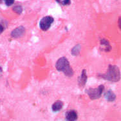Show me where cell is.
<instances>
[{"label": "cell", "mask_w": 121, "mask_h": 121, "mask_svg": "<svg viewBox=\"0 0 121 121\" xmlns=\"http://www.w3.org/2000/svg\"><path fill=\"white\" fill-rule=\"evenodd\" d=\"M2 72V68L0 67V72Z\"/></svg>", "instance_id": "obj_17"}, {"label": "cell", "mask_w": 121, "mask_h": 121, "mask_svg": "<svg viewBox=\"0 0 121 121\" xmlns=\"http://www.w3.org/2000/svg\"><path fill=\"white\" fill-rule=\"evenodd\" d=\"M87 74H86V70H83L82 71L81 74L80 75V76L78 78V84L80 87H84L87 81Z\"/></svg>", "instance_id": "obj_7"}, {"label": "cell", "mask_w": 121, "mask_h": 121, "mask_svg": "<svg viewBox=\"0 0 121 121\" xmlns=\"http://www.w3.org/2000/svg\"><path fill=\"white\" fill-rule=\"evenodd\" d=\"M119 28H121V17H119Z\"/></svg>", "instance_id": "obj_16"}, {"label": "cell", "mask_w": 121, "mask_h": 121, "mask_svg": "<svg viewBox=\"0 0 121 121\" xmlns=\"http://www.w3.org/2000/svg\"><path fill=\"white\" fill-rule=\"evenodd\" d=\"M101 78L111 82H118L121 79V73L117 66L110 65L106 73L99 75Z\"/></svg>", "instance_id": "obj_2"}, {"label": "cell", "mask_w": 121, "mask_h": 121, "mask_svg": "<svg viewBox=\"0 0 121 121\" xmlns=\"http://www.w3.org/2000/svg\"><path fill=\"white\" fill-rule=\"evenodd\" d=\"M104 97L108 102H113L116 99V95L112 91V90H109L107 91H106V93H104Z\"/></svg>", "instance_id": "obj_8"}, {"label": "cell", "mask_w": 121, "mask_h": 121, "mask_svg": "<svg viewBox=\"0 0 121 121\" xmlns=\"http://www.w3.org/2000/svg\"><path fill=\"white\" fill-rule=\"evenodd\" d=\"M56 68L59 72H62L67 77H72L73 71L70 66V63L65 57H62L57 60L56 64Z\"/></svg>", "instance_id": "obj_1"}, {"label": "cell", "mask_w": 121, "mask_h": 121, "mask_svg": "<svg viewBox=\"0 0 121 121\" xmlns=\"http://www.w3.org/2000/svg\"><path fill=\"white\" fill-rule=\"evenodd\" d=\"M3 31H4V27H3V26L2 25L0 24V35L1 34V33H2Z\"/></svg>", "instance_id": "obj_15"}, {"label": "cell", "mask_w": 121, "mask_h": 121, "mask_svg": "<svg viewBox=\"0 0 121 121\" xmlns=\"http://www.w3.org/2000/svg\"><path fill=\"white\" fill-rule=\"evenodd\" d=\"M66 119L67 121H76L78 118V115L77 112L74 109H70L66 112L65 114Z\"/></svg>", "instance_id": "obj_6"}, {"label": "cell", "mask_w": 121, "mask_h": 121, "mask_svg": "<svg viewBox=\"0 0 121 121\" xmlns=\"http://www.w3.org/2000/svg\"><path fill=\"white\" fill-rule=\"evenodd\" d=\"M56 1L59 4L61 5H69L71 3L70 0H56Z\"/></svg>", "instance_id": "obj_12"}, {"label": "cell", "mask_w": 121, "mask_h": 121, "mask_svg": "<svg viewBox=\"0 0 121 121\" xmlns=\"http://www.w3.org/2000/svg\"><path fill=\"white\" fill-rule=\"evenodd\" d=\"M104 90V86L103 84H101L98 86L97 88H90L86 90V92L91 100H95L100 97Z\"/></svg>", "instance_id": "obj_3"}, {"label": "cell", "mask_w": 121, "mask_h": 121, "mask_svg": "<svg viewBox=\"0 0 121 121\" xmlns=\"http://www.w3.org/2000/svg\"><path fill=\"white\" fill-rule=\"evenodd\" d=\"M13 10H14V12L17 13V14H20L22 13L23 12V9H22V7L20 5H17V6H15V7L13 8Z\"/></svg>", "instance_id": "obj_13"}, {"label": "cell", "mask_w": 121, "mask_h": 121, "mask_svg": "<svg viewBox=\"0 0 121 121\" xmlns=\"http://www.w3.org/2000/svg\"><path fill=\"white\" fill-rule=\"evenodd\" d=\"M25 33V28L23 26H19L13 30L11 32V37L15 39L21 37Z\"/></svg>", "instance_id": "obj_5"}, {"label": "cell", "mask_w": 121, "mask_h": 121, "mask_svg": "<svg viewBox=\"0 0 121 121\" xmlns=\"http://www.w3.org/2000/svg\"><path fill=\"white\" fill-rule=\"evenodd\" d=\"M63 107V103L61 100H57L54 103L52 106V109L54 112H57L62 109Z\"/></svg>", "instance_id": "obj_10"}, {"label": "cell", "mask_w": 121, "mask_h": 121, "mask_svg": "<svg viewBox=\"0 0 121 121\" xmlns=\"http://www.w3.org/2000/svg\"><path fill=\"white\" fill-rule=\"evenodd\" d=\"M100 46L103 47L102 50L105 52H109L112 50V47L109 44V41L106 39H100Z\"/></svg>", "instance_id": "obj_9"}, {"label": "cell", "mask_w": 121, "mask_h": 121, "mask_svg": "<svg viewBox=\"0 0 121 121\" xmlns=\"http://www.w3.org/2000/svg\"><path fill=\"white\" fill-rule=\"evenodd\" d=\"M81 47L79 44H77V45H75L72 49V51H71V53L72 54L73 56H78L81 52Z\"/></svg>", "instance_id": "obj_11"}, {"label": "cell", "mask_w": 121, "mask_h": 121, "mask_svg": "<svg viewBox=\"0 0 121 121\" xmlns=\"http://www.w3.org/2000/svg\"><path fill=\"white\" fill-rule=\"evenodd\" d=\"M14 1H15V0H4V1H5L6 5H7V6H9V7H10V6H11V5H12L14 4Z\"/></svg>", "instance_id": "obj_14"}, {"label": "cell", "mask_w": 121, "mask_h": 121, "mask_svg": "<svg viewBox=\"0 0 121 121\" xmlns=\"http://www.w3.org/2000/svg\"><path fill=\"white\" fill-rule=\"evenodd\" d=\"M54 21V18L52 16H50L43 17L39 22L40 28L43 31H47L50 28L52 24L53 23Z\"/></svg>", "instance_id": "obj_4"}]
</instances>
